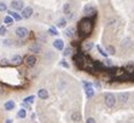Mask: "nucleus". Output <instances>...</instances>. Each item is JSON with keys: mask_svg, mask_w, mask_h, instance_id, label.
<instances>
[{"mask_svg": "<svg viewBox=\"0 0 134 123\" xmlns=\"http://www.w3.org/2000/svg\"><path fill=\"white\" fill-rule=\"evenodd\" d=\"M93 28H94V17H88V16H86L85 18H82L81 21L79 22L76 33H77L79 37L85 39V37L90 36V35L92 34Z\"/></svg>", "mask_w": 134, "mask_h": 123, "instance_id": "obj_1", "label": "nucleus"}, {"mask_svg": "<svg viewBox=\"0 0 134 123\" xmlns=\"http://www.w3.org/2000/svg\"><path fill=\"white\" fill-rule=\"evenodd\" d=\"M36 57H35L34 54H27L24 57V59H23V63L25 64V66L29 69L31 68H34L35 64H36Z\"/></svg>", "mask_w": 134, "mask_h": 123, "instance_id": "obj_2", "label": "nucleus"}, {"mask_svg": "<svg viewBox=\"0 0 134 123\" xmlns=\"http://www.w3.org/2000/svg\"><path fill=\"white\" fill-rule=\"evenodd\" d=\"M104 102H105V105L108 108H114V106H115V103H116L115 96H114L112 93H105V94H104Z\"/></svg>", "mask_w": 134, "mask_h": 123, "instance_id": "obj_3", "label": "nucleus"}, {"mask_svg": "<svg viewBox=\"0 0 134 123\" xmlns=\"http://www.w3.org/2000/svg\"><path fill=\"white\" fill-rule=\"evenodd\" d=\"M15 34L19 37V39H24L29 35V30L25 27H17L15 30Z\"/></svg>", "mask_w": 134, "mask_h": 123, "instance_id": "obj_4", "label": "nucleus"}, {"mask_svg": "<svg viewBox=\"0 0 134 123\" xmlns=\"http://www.w3.org/2000/svg\"><path fill=\"white\" fill-rule=\"evenodd\" d=\"M11 9L15 10V11H22L23 7H24V3L22 0H12L11 4H10Z\"/></svg>", "mask_w": 134, "mask_h": 123, "instance_id": "obj_5", "label": "nucleus"}, {"mask_svg": "<svg viewBox=\"0 0 134 123\" xmlns=\"http://www.w3.org/2000/svg\"><path fill=\"white\" fill-rule=\"evenodd\" d=\"M22 17L23 18H25V19H28V18H30L31 16H33V7H30V6H27V7H23V10H22Z\"/></svg>", "mask_w": 134, "mask_h": 123, "instance_id": "obj_6", "label": "nucleus"}, {"mask_svg": "<svg viewBox=\"0 0 134 123\" xmlns=\"http://www.w3.org/2000/svg\"><path fill=\"white\" fill-rule=\"evenodd\" d=\"M83 12H85V15L88 16V17H96V15H97L96 10L91 6V5H86V6H85Z\"/></svg>", "mask_w": 134, "mask_h": 123, "instance_id": "obj_7", "label": "nucleus"}, {"mask_svg": "<svg viewBox=\"0 0 134 123\" xmlns=\"http://www.w3.org/2000/svg\"><path fill=\"white\" fill-rule=\"evenodd\" d=\"M53 47L58 51H63L64 49V41L62 39H56V40L53 41Z\"/></svg>", "mask_w": 134, "mask_h": 123, "instance_id": "obj_8", "label": "nucleus"}, {"mask_svg": "<svg viewBox=\"0 0 134 123\" xmlns=\"http://www.w3.org/2000/svg\"><path fill=\"white\" fill-rule=\"evenodd\" d=\"M11 63H12L13 65H16V66H18V65H21L23 63V58L19 54H15L12 58H11Z\"/></svg>", "mask_w": 134, "mask_h": 123, "instance_id": "obj_9", "label": "nucleus"}, {"mask_svg": "<svg viewBox=\"0 0 134 123\" xmlns=\"http://www.w3.org/2000/svg\"><path fill=\"white\" fill-rule=\"evenodd\" d=\"M63 11H64V13L66 15V17H68L69 19H71L72 17H74L72 11H71V9H70V4H65V5H64V7H63Z\"/></svg>", "mask_w": 134, "mask_h": 123, "instance_id": "obj_10", "label": "nucleus"}, {"mask_svg": "<svg viewBox=\"0 0 134 123\" xmlns=\"http://www.w3.org/2000/svg\"><path fill=\"white\" fill-rule=\"evenodd\" d=\"M7 13H9V15L11 16V17H12L13 19H15V21H21V19L23 18L22 15H19V13H17V12L15 11V10H9V11H7Z\"/></svg>", "mask_w": 134, "mask_h": 123, "instance_id": "obj_11", "label": "nucleus"}, {"mask_svg": "<svg viewBox=\"0 0 134 123\" xmlns=\"http://www.w3.org/2000/svg\"><path fill=\"white\" fill-rule=\"evenodd\" d=\"M15 106H16V104H15V102H13V100H7V102L4 104V109H5L6 111L13 110V109H15Z\"/></svg>", "mask_w": 134, "mask_h": 123, "instance_id": "obj_12", "label": "nucleus"}, {"mask_svg": "<svg viewBox=\"0 0 134 123\" xmlns=\"http://www.w3.org/2000/svg\"><path fill=\"white\" fill-rule=\"evenodd\" d=\"M29 51H30V52H33V53H40L41 46L37 42H35V43H33V45L29 47Z\"/></svg>", "mask_w": 134, "mask_h": 123, "instance_id": "obj_13", "label": "nucleus"}, {"mask_svg": "<svg viewBox=\"0 0 134 123\" xmlns=\"http://www.w3.org/2000/svg\"><path fill=\"white\" fill-rule=\"evenodd\" d=\"M37 97H39L40 99H47L48 98V92H47L46 89L41 88V89L37 91Z\"/></svg>", "mask_w": 134, "mask_h": 123, "instance_id": "obj_14", "label": "nucleus"}, {"mask_svg": "<svg viewBox=\"0 0 134 123\" xmlns=\"http://www.w3.org/2000/svg\"><path fill=\"white\" fill-rule=\"evenodd\" d=\"M85 93H86V97L87 98H92L94 94V89L92 86H88V87H85Z\"/></svg>", "mask_w": 134, "mask_h": 123, "instance_id": "obj_15", "label": "nucleus"}, {"mask_svg": "<svg viewBox=\"0 0 134 123\" xmlns=\"http://www.w3.org/2000/svg\"><path fill=\"white\" fill-rule=\"evenodd\" d=\"M128 98H129V93H120L119 94V100L121 103H126L128 100Z\"/></svg>", "mask_w": 134, "mask_h": 123, "instance_id": "obj_16", "label": "nucleus"}, {"mask_svg": "<svg viewBox=\"0 0 134 123\" xmlns=\"http://www.w3.org/2000/svg\"><path fill=\"white\" fill-rule=\"evenodd\" d=\"M92 48H93V43L92 42H83V45H82L83 52H90Z\"/></svg>", "mask_w": 134, "mask_h": 123, "instance_id": "obj_17", "label": "nucleus"}, {"mask_svg": "<svg viewBox=\"0 0 134 123\" xmlns=\"http://www.w3.org/2000/svg\"><path fill=\"white\" fill-rule=\"evenodd\" d=\"M64 34H65V36L66 37H72L75 35V29L74 28H66L65 29V31H64Z\"/></svg>", "mask_w": 134, "mask_h": 123, "instance_id": "obj_18", "label": "nucleus"}, {"mask_svg": "<svg viewBox=\"0 0 134 123\" xmlns=\"http://www.w3.org/2000/svg\"><path fill=\"white\" fill-rule=\"evenodd\" d=\"M71 121L72 122H80V121H81V114L77 112V111L74 112V114L71 115Z\"/></svg>", "mask_w": 134, "mask_h": 123, "instance_id": "obj_19", "label": "nucleus"}, {"mask_svg": "<svg viewBox=\"0 0 134 123\" xmlns=\"http://www.w3.org/2000/svg\"><path fill=\"white\" fill-rule=\"evenodd\" d=\"M13 21H15V19H13L10 15H7V16H5V17H4V23H5L6 25H12L13 24Z\"/></svg>", "mask_w": 134, "mask_h": 123, "instance_id": "obj_20", "label": "nucleus"}, {"mask_svg": "<svg viewBox=\"0 0 134 123\" xmlns=\"http://www.w3.org/2000/svg\"><path fill=\"white\" fill-rule=\"evenodd\" d=\"M57 27L58 28H65L66 27V19L65 18H59L57 21Z\"/></svg>", "mask_w": 134, "mask_h": 123, "instance_id": "obj_21", "label": "nucleus"}, {"mask_svg": "<svg viewBox=\"0 0 134 123\" xmlns=\"http://www.w3.org/2000/svg\"><path fill=\"white\" fill-rule=\"evenodd\" d=\"M17 117H18V118H25V117H27V110H25L24 108H22L21 110H18V112H17Z\"/></svg>", "mask_w": 134, "mask_h": 123, "instance_id": "obj_22", "label": "nucleus"}, {"mask_svg": "<svg viewBox=\"0 0 134 123\" xmlns=\"http://www.w3.org/2000/svg\"><path fill=\"white\" fill-rule=\"evenodd\" d=\"M125 70L127 71L128 74H134V64H128L125 68Z\"/></svg>", "mask_w": 134, "mask_h": 123, "instance_id": "obj_23", "label": "nucleus"}, {"mask_svg": "<svg viewBox=\"0 0 134 123\" xmlns=\"http://www.w3.org/2000/svg\"><path fill=\"white\" fill-rule=\"evenodd\" d=\"M48 33H50V35H53V36H57V35L59 34V33H58V30H57L54 27L48 28Z\"/></svg>", "mask_w": 134, "mask_h": 123, "instance_id": "obj_24", "label": "nucleus"}, {"mask_svg": "<svg viewBox=\"0 0 134 123\" xmlns=\"http://www.w3.org/2000/svg\"><path fill=\"white\" fill-rule=\"evenodd\" d=\"M34 99H35L34 96H29V97H25V98L23 99V102L28 103V104H33V103H34Z\"/></svg>", "mask_w": 134, "mask_h": 123, "instance_id": "obj_25", "label": "nucleus"}, {"mask_svg": "<svg viewBox=\"0 0 134 123\" xmlns=\"http://www.w3.org/2000/svg\"><path fill=\"white\" fill-rule=\"evenodd\" d=\"M96 47H97V49H98V51H99V53H100V54H102V55H103V57H105V58H106V57H108V54H109V53L106 52V51H104V49L102 48V47H100L99 45H97V46H96Z\"/></svg>", "mask_w": 134, "mask_h": 123, "instance_id": "obj_26", "label": "nucleus"}, {"mask_svg": "<svg viewBox=\"0 0 134 123\" xmlns=\"http://www.w3.org/2000/svg\"><path fill=\"white\" fill-rule=\"evenodd\" d=\"M7 33V29L5 25H0V36H5Z\"/></svg>", "mask_w": 134, "mask_h": 123, "instance_id": "obj_27", "label": "nucleus"}, {"mask_svg": "<svg viewBox=\"0 0 134 123\" xmlns=\"http://www.w3.org/2000/svg\"><path fill=\"white\" fill-rule=\"evenodd\" d=\"M64 52H63V55L64 57H68V55H71V52H72V49L70 48V47H68V48H64L63 49Z\"/></svg>", "mask_w": 134, "mask_h": 123, "instance_id": "obj_28", "label": "nucleus"}, {"mask_svg": "<svg viewBox=\"0 0 134 123\" xmlns=\"http://www.w3.org/2000/svg\"><path fill=\"white\" fill-rule=\"evenodd\" d=\"M5 11H7V5L3 1H0V12H5Z\"/></svg>", "mask_w": 134, "mask_h": 123, "instance_id": "obj_29", "label": "nucleus"}, {"mask_svg": "<svg viewBox=\"0 0 134 123\" xmlns=\"http://www.w3.org/2000/svg\"><path fill=\"white\" fill-rule=\"evenodd\" d=\"M106 52L109 53V54H111V55H114L115 54V47H112V46H108L106 47Z\"/></svg>", "mask_w": 134, "mask_h": 123, "instance_id": "obj_30", "label": "nucleus"}, {"mask_svg": "<svg viewBox=\"0 0 134 123\" xmlns=\"http://www.w3.org/2000/svg\"><path fill=\"white\" fill-rule=\"evenodd\" d=\"M0 66H9V60L6 58H4L0 60Z\"/></svg>", "mask_w": 134, "mask_h": 123, "instance_id": "obj_31", "label": "nucleus"}, {"mask_svg": "<svg viewBox=\"0 0 134 123\" xmlns=\"http://www.w3.org/2000/svg\"><path fill=\"white\" fill-rule=\"evenodd\" d=\"M104 64H105L106 66H112V65H114L112 64V60L111 59H108V57H106L105 60H104Z\"/></svg>", "mask_w": 134, "mask_h": 123, "instance_id": "obj_32", "label": "nucleus"}, {"mask_svg": "<svg viewBox=\"0 0 134 123\" xmlns=\"http://www.w3.org/2000/svg\"><path fill=\"white\" fill-rule=\"evenodd\" d=\"M60 65H62L63 68H65V69H68V68H69V64L66 63L65 60H64V59H63V60H60Z\"/></svg>", "mask_w": 134, "mask_h": 123, "instance_id": "obj_33", "label": "nucleus"}, {"mask_svg": "<svg viewBox=\"0 0 134 123\" xmlns=\"http://www.w3.org/2000/svg\"><path fill=\"white\" fill-rule=\"evenodd\" d=\"M21 105H22V108H24V109H28V110H30V104H28V103L23 102Z\"/></svg>", "mask_w": 134, "mask_h": 123, "instance_id": "obj_34", "label": "nucleus"}, {"mask_svg": "<svg viewBox=\"0 0 134 123\" xmlns=\"http://www.w3.org/2000/svg\"><path fill=\"white\" fill-rule=\"evenodd\" d=\"M129 39H126L125 41H123V42H122V46H129V45H131V43H129Z\"/></svg>", "mask_w": 134, "mask_h": 123, "instance_id": "obj_35", "label": "nucleus"}, {"mask_svg": "<svg viewBox=\"0 0 134 123\" xmlns=\"http://www.w3.org/2000/svg\"><path fill=\"white\" fill-rule=\"evenodd\" d=\"M86 122H87V123H96V120H94L93 117H90V118H87V120H86Z\"/></svg>", "mask_w": 134, "mask_h": 123, "instance_id": "obj_36", "label": "nucleus"}, {"mask_svg": "<svg viewBox=\"0 0 134 123\" xmlns=\"http://www.w3.org/2000/svg\"><path fill=\"white\" fill-rule=\"evenodd\" d=\"M10 42H11L10 40H4V45H5V46H10V45H11Z\"/></svg>", "mask_w": 134, "mask_h": 123, "instance_id": "obj_37", "label": "nucleus"}, {"mask_svg": "<svg viewBox=\"0 0 134 123\" xmlns=\"http://www.w3.org/2000/svg\"><path fill=\"white\" fill-rule=\"evenodd\" d=\"M94 86L97 87V88H100V85H99V82H94Z\"/></svg>", "mask_w": 134, "mask_h": 123, "instance_id": "obj_38", "label": "nucleus"}, {"mask_svg": "<svg viewBox=\"0 0 134 123\" xmlns=\"http://www.w3.org/2000/svg\"><path fill=\"white\" fill-rule=\"evenodd\" d=\"M3 93H4V88H3V87H1V85H0V96H1Z\"/></svg>", "mask_w": 134, "mask_h": 123, "instance_id": "obj_39", "label": "nucleus"}, {"mask_svg": "<svg viewBox=\"0 0 134 123\" xmlns=\"http://www.w3.org/2000/svg\"><path fill=\"white\" fill-rule=\"evenodd\" d=\"M5 122H6V123H11V122H12V120H6Z\"/></svg>", "mask_w": 134, "mask_h": 123, "instance_id": "obj_40", "label": "nucleus"}, {"mask_svg": "<svg viewBox=\"0 0 134 123\" xmlns=\"http://www.w3.org/2000/svg\"><path fill=\"white\" fill-rule=\"evenodd\" d=\"M0 25H1V23H0Z\"/></svg>", "mask_w": 134, "mask_h": 123, "instance_id": "obj_41", "label": "nucleus"}]
</instances>
